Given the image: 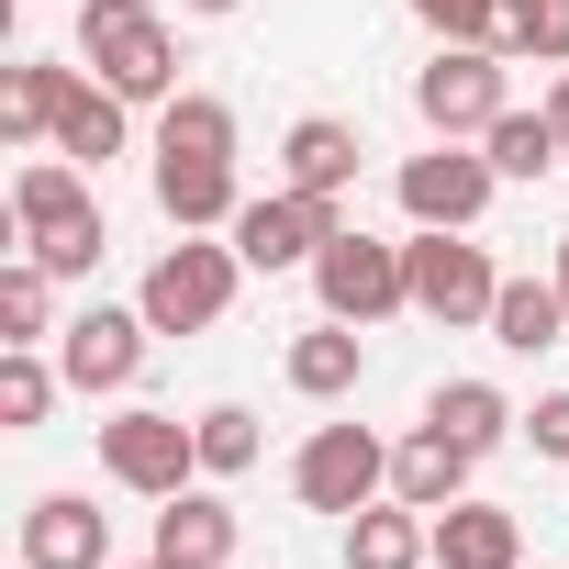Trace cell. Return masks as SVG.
I'll list each match as a JSON object with an SVG mask.
<instances>
[{
    "label": "cell",
    "mask_w": 569,
    "mask_h": 569,
    "mask_svg": "<svg viewBox=\"0 0 569 569\" xmlns=\"http://www.w3.org/2000/svg\"><path fill=\"white\" fill-rule=\"evenodd\" d=\"M79 68L101 90H123L134 112H168L179 101V23L157 0H79Z\"/></svg>",
    "instance_id": "obj_1"
},
{
    "label": "cell",
    "mask_w": 569,
    "mask_h": 569,
    "mask_svg": "<svg viewBox=\"0 0 569 569\" xmlns=\"http://www.w3.org/2000/svg\"><path fill=\"white\" fill-rule=\"evenodd\" d=\"M234 291H246L234 234H179V246H157V268L134 279V302H146L157 336H212V325L234 313Z\"/></svg>",
    "instance_id": "obj_2"
},
{
    "label": "cell",
    "mask_w": 569,
    "mask_h": 569,
    "mask_svg": "<svg viewBox=\"0 0 569 569\" xmlns=\"http://www.w3.org/2000/svg\"><path fill=\"white\" fill-rule=\"evenodd\" d=\"M402 268H413V313L425 325H447V336H491V302H502V268H491V246L480 234H436V223H413L402 234Z\"/></svg>",
    "instance_id": "obj_3"
},
{
    "label": "cell",
    "mask_w": 569,
    "mask_h": 569,
    "mask_svg": "<svg viewBox=\"0 0 569 569\" xmlns=\"http://www.w3.org/2000/svg\"><path fill=\"white\" fill-rule=\"evenodd\" d=\"M413 112H425V134H491L502 112H513V57L502 46H436L425 68H413Z\"/></svg>",
    "instance_id": "obj_4"
},
{
    "label": "cell",
    "mask_w": 569,
    "mask_h": 569,
    "mask_svg": "<svg viewBox=\"0 0 569 569\" xmlns=\"http://www.w3.org/2000/svg\"><path fill=\"white\" fill-rule=\"evenodd\" d=\"M101 480L134 491V502H168V491L201 480V436H190L179 413H157V402H123V413L101 425Z\"/></svg>",
    "instance_id": "obj_5"
},
{
    "label": "cell",
    "mask_w": 569,
    "mask_h": 569,
    "mask_svg": "<svg viewBox=\"0 0 569 569\" xmlns=\"http://www.w3.org/2000/svg\"><path fill=\"white\" fill-rule=\"evenodd\" d=\"M391 491V436H369V425H313L302 436V458H291V502L302 513H369Z\"/></svg>",
    "instance_id": "obj_6"
},
{
    "label": "cell",
    "mask_w": 569,
    "mask_h": 569,
    "mask_svg": "<svg viewBox=\"0 0 569 569\" xmlns=\"http://www.w3.org/2000/svg\"><path fill=\"white\" fill-rule=\"evenodd\" d=\"M313 302H325L336 325H391V313H413V268H402L391 234L347 223V234L313 257Z\"/></svg>",
    "instance_id": "obj_7"
},
{
    "label": "cell",
    "mask_w": 569,
    "mask_h": 569,
    "mask_svg": "<svg viewBox=\"0 0 569 569\" xmlns=\"http://www.w3.org/2000/svg\"><path fill=\"white\" fill-rule=\"evenodd\" d=\"M402 223H436V234H480V212H491V190H502V168L469 146V134H436L425 157H402Z\"/></svg>",
    "instance_id": "obj_8"
},
{
    "label": "cell",
    "mask_w": 569,
    "mask_h": 569,
    "mask_svg": "<svg viewBox=\"0 0 569 569\" xmlns=\"http://www.w3.org/2000/svg\"><path fill=\"white\" fill-rule=\"evenodd\" d=\"M223 234H234V257H246L257 279H279V268H313V257L347 234V201H313V190H246V212H234Z\"/></svg>",
    "instance_id": "obj_9"
},
{
    "label": "cell",
    "mask_w": 569,
    "mask_h": 569,
    "mask_svg": "<svg viewBox=\"0 0 569 569\" xmlns=\"http://www.w3.org/2000/svg\"><path fill=\"white\" fill-rule=\"evenodd\" d=\"M146 347H157L146 302H90L79 325H57V369H68V391H101V402L146 380Z\"/></svg>",
    "instance_id": "obj_10"
},
{
    "label": "cell",
    "mask_w": 569,
    "mask_h": 569,
    "mask_svg": "<svg viewBox=\"0 0 569 569\" xmlns=\"http://www.w3.org/2000/svg\"><path fill=\"white\" fill-rule=\"evenodd\" d=\"M146 190H157L168 234H223V223L246 212V179H234V157H146Z\"/></svg>",
    "instance_id": "obj_11"
},
{
    "label": "cell",
    "mask_w": 569,
    "mask_h": 569,
    "mask_svg": "<svg viewBox=\"0 0 569 569\" xmlns=\"http://www.w3.org/2000/svg\"><path fill=\"white\" fill-rule=\"evenodd\" d=\"M23 569H112V513H90V491H34L23 502Z\"/></svg>",
    "instance_id": "obj_12"
},
{
    "label": "cell",
    "mask_w": 569,
    "mask_h": 569,
    "mask_svg": "<svg viewBox=\"0 0 569 569\" xmlns=\"http://www.w3.org/2000/svg\"><path fill=\"white\" fill-rule=\"evenodd\" d=\"M358 168H369V146H358V123H336V112H302L291 134H279V190L347 201V190H358Z\"/></svg>",
    "instance_id": "obj_13"
},
{
    "label": "cell",
    "mask_w": 569,
    "mask_h": 569,
    "mask_svg": "<svg viewBox=\"0 0 569 569\" xmlns=\"http://www.w3.org/2000/svg\"><path fill=\"white\" fill-rule=\"evenodd\" d=\"M279 380H291L302 402H347V391L369 380V325H336V313H325V325H302V336H291V358H279Z\"/></svg>",
    "instance_id": "obj_14"
},
{
    "label": "cell",
    "mask_w": 569,
    "mask_h": 569,
    "mask_svg": "<svg viewBox=\"0 0 569 569\" xmlns=\"http://www.w3.org/2000/svg\"><path fill=\"white\" fill-rule=\"evenodd\" d=\"M79 212H101L79 157H57V146H46V157H23V168H12V246H34V234H57V223H79Z\"/></svg>",
    "instance_id": "obj_15"
},
{
    "label": "cell",
    "mask_w": 569,
    "mask_h": 569,
    "mask_svg": "<svg viewBox=\"0 0 569 569\" xmlns=\"http://www.w3.org/2000/svg\"><path fill=\"white\" fill-rule=\"evenodd\" d=\"M157 558H179V569H234V502H223L212 480L168 491V502H157Z\"/></svg>",
    "instance_id": "obj_16"
},
{
    "label": "cell",
    "mask_w": 569,
    "mask_h": 569,
    "mask_svg": "<svg viewBox=\"0 0 569 569\" xmlns=\"http://www.w3.org/2000/svg\"><path fill=\"white\" fill-rule=\"evenodd\" d=\"M123 146H134V101H123V90H101V79L79 68V79H68V112H57V157H79V168L101 179Z\"/></svg>",
    "instance_id": "obj_17"
},
{
    "label": "cell",
    "mask_w": 569,
    "mask_h": 569,
    "mask_svg": "<svg viewBox=\"0 0 569 569\" xmlns=\"http://www.w3.org/2000/svg\"><path fill=\"white\" fill-rule=\"evenodd\" d=\"M469 447L458 436H436V425H413L402 447H391V502H413V513H447V502H469Z\"/></svg>",
    "instance_id": "obj_18"
},
{
    "label": "cell",
    "mask_w": 569,
    "mask_h": 569,
    "mask_svg": "<svg viewBox=\"0 0 569 569\" xmlns=\"http://www.w3.org/2000/svg\"><path fill=\"white\" fill-rule=\"evenodd\" d=\"M347 569H436V513H413V502H369V513H347Z\"/></svg>",
    "instance_id": "obj_19"
},
{
    "label": "cell",
    "mask_w": 569,
    "mask_h": 569,
    "mask_svg": "<svg viewBox=\"0 0 569 569\" xmlns=\"http://www.w3.org/2000/svg\"><path fill=\"white\" fill-rule=\"evenodd\" d=\"M436 569H525V513H502V502H447L436 513Z\"/></svg>",
    "instance_id": "obj_20"
},
{
    "label": "cell",
    "mask_w": 569,
    "mask_h": 569,
    "mask_svg": "<svg viewBox=\"0 0 569 569\" xmlns=\"http://www.w3.org/2000/svg\"><path fill=\"white\" fill-rule=\"evenodd\" d=\"M68 79H79V57H12V68H0V134H12V146H57Z\"/></svg>",
    "instance_id": "obj_21"
},
{
    "label": "cell",
    "mask_w": 569,
    "mask_h": 569,
    "mask_svg": "<svg viewBox=\"0 0 569 569\" xmlns=\"http://www.w3.org/2000/svg\"><path fill=\"white\" fill-rule=\"evenodd\" d=\"M425 425H436V436H458L469 458H491V447H502L525 413H513L491 380H436V391H425Z\"/></svg>",
    "instance_id": "obj_22"
},
{
    "label": "cell",
    "mask_w": 569,
    "mask_h": 569,
    "mask_svg": "<svg viewBox=\"0 0 569 569\" xmlns=\"http://www.w3.org/2000/svg\"><path fill=\"white\" fill-rule=\"evenodd\" d=\"M558 336H569L558 279H502V302H491V347H502V358H547Z\"/></svg>",
    "instance_id": "obj_23"
},
{
    "label": "cell",
    "mask_w": 569,
    "mask_h": 569,
    "mask_svg": "<svg viewBox=\"0 0 569 569\" xmlns=\"http://www.w3.org/2000/svg\"><path fill=\"white\" fill-rule=\"evenodd\" d=\"M480 157H491L502 179H547V168H569V134H558V112H547V101H536V112L513 101V112L480 134Z\"/></svg>",
    "instance_id": "obj_24"
},
{
    "label": "cell",
    "mask_w": 569,
    "mask_h": 569,
    "mask_svg": "<svg viewBox=\"0 0 569 569\" xmlns=\"http://www.w3.org/2000/svg\"><path fill=\"white\" fill-rule=\"evenodd\" d=\"M57 336V268L12 246V268H0V347H46Z\"/></svg>",
    "instance_id": "obj_25"
},
{
    "label": "cell",
    "mask_w": 569,
    "mask_h": 569,
    "mask_svg": "<svg viewBox=\"0 0 569 569\" xmlns=\"http://www.w3.org/2000/svg\"><path fill=\"white\" fill-rule=\"evenodd\" d=\"M157 157H234V101L223 90H179L157 112Z\"/></svg>",
    "instance_id": "obj_26"
},
{
    "label": "cell",
    "mask_w": 569,
    "mask_h": 569,
    "mask_svg": "<svg viewBox=\"0 0 569 569\" xmlns=\"http://www.w3.org/2000/svg\"><path fill=\"white\" fill-rule=\"evenodd\" d=\"M57 391H68V369L46 347H0V425H12V436H34L57 413Z\"/></svg>",
    "instance_id": "obj_27"
},
{
    "label": "cell",
    "mask_w": 569,
    "mask_h": 569,
    "mask_svg": "<svg viewBox=\"0 0 569 569\" xmlns=\"http://www.w3.org/2000/svg\"><path fill=\"white\" fill-rule=\"evenodd\" d=\"M190 436H201V480H246V469H257V447H268L246 402H201V413H190Z\"/></svg>",
    "instance_id": "obj_28"
},
{
    "label": "cell",
    "mask_w": 569,
    "mask_h": 569,
    "mask_svg": "<svg viewBox=\"0 0 569 569\" xmlns=\"http://www.w3.org/2000/svg\"><path fill=\"white\" fill-rule=\"evenodd\" d=\"M502 57L513 68H569V0H502Z\"/></svg>",
    "instance_id": "obj_29"
},
{
    "label": "cell",
    "mask_w": 569,
    "mask_h": 569,
    "mask_svg": "<svg viewBox=\"0 0 569 569\" xmlns=\"http://www.w3.org/2000/svg\"><path fill=\"white\" fill-rule=\"evenodd\" d=\"M436 46H502V0H402Z\"/></svg>",
    "instance_id": "obj_30"
},
{
    "label": "cell",
    "mask_w": 569,
    "mask_h": 569,
    "mask_svg": "<svg viewBox=\"0 0 569 569\" xmlns=\"http://www.w3.org/2000/svg\"><path fill=\"white\" fill-rule=\"evenodd\" d=\"M101 246H112V223H101V212H79V223H57V234H34L23 257H46L57 279H90V268H101Z\"/></svg>",
    "instance_id": "obj_31"
},
{
    "label": "cell",
    "mask_w": 569,
    "mask_h": 569,
    "mask_svg": "<svg viewBox=\"0 0 569 569\" xmlns=\"http://www.w3.org/2000/svg\"><path fill=\"white\" fill-rule=\"evenodd\" d=\"M513 436H525V447H536V458H547V469H569V391H536V402H525V425H513Z\"/></svg>",
    "instance_id": "obj_32"
},
{
    "label": "cell",
    "mask_w": 569,
    "mask_h": 569,
    "mask_svg": "<svg viewBox=\"0 0 569 569\" xmlns=\"http://www.w3.org/2000/svg\"><path fill=\"white\" fill-rule=\"evenodd\" d=\"M547 112H558V134H569V68H547Z\"/></svg>",
    "instance_id": "obj_33"
},
{
    "label": "cell",
    "mask_w": 569,
    "mask_h": 569,
    "mask_svg": "<svg viewBox=\"0 0 569 569\" xmlns=\"http://www.w3.org/2000/svg\"><path fill=\"white\" fill-rule=\"evenodd\" d=\"M179 12H190V23H223V12H246V0H179Z\"/></svg>",
    "instance_id": "obj_34"
},
{
    "label": "cell",
    "mask_w": 569,
    "mask_h": 569,
    "mask_svg": "<svg viewBox=\"0 0 569 569\" xmlns=\"http://www.w3.org/2000/svg\"><path fill=\"white\" fill-rule=\"evenodd\" d=\"M547 279H558V302H569V234H558V257H547Z\"/></svg>",
    "instance_id": "obj_35"
},
{
    "label": "cell",
    "mask_w": 569,
    "mask_h": 569,
    "mask_svg": "<svg viewBox=\"0 0 569 569\" xmlns=\"http://www.w3.org/2000/svg\"><path fill=\"white\" fill-rule=\"evenodd\" d=\"M112 569H179V558H157V547H146V558H112Z\"/></svg>",
    "instance_id": "obj_36"
}]
</instances>
